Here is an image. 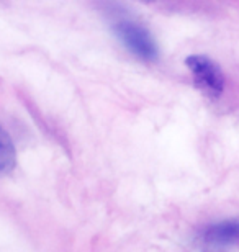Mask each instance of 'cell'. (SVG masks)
<instances>
[{"label": "cell", "instance_id": "obj_1", "mask_svg": "<svg viewBox=\"0 0 239 252\" xmlns=\"http://www.w3.org/2000/svg\"><path fill=\"white\" fill-rule=\"evenodd\" d=\"M113 30L123 44L131 49L136 56L146 61H154L157 58V46L151 33L143 27L130 18H118L113 22Z\"/></svg>", "mask_w": 239, "mask_h": 252}, {"label": "cell", "instance_id": "obj_2", "mask_svg": "<svg viewBox=\"0 0 239 252\" xmlns=\"http://www.w3.org/2000/svg\"><path fill=\"white\" fill-rule=\"evenodd\" d=\"M185 63L193 75L195 85L203 94L211 98H218L225 92V74L213 59L202 54H193L187 58Z\"/></svg>", "mask_w": 239, "mask_h": 252}, {"label": "cell", "instance_id": "obj_3", "mask_svg": "<svg viewBox=\"0 0 239 252\" xmlns=\"http://www.w3.org/2000/svg\"><path fill=\"white\" fill-rule=\"evenodd\" d=\"M205 241L215 246L239 244V220H226L208 226L205 231Z\"/></svg>", "mask_w": 239, "mask_h": 252}, {"label": "cell", "instance_id": "obj_4", "mask_svg": "<svg viewBox=\"0 0 239 252\" xmlns=\"http://www.w3.org/2000/svg\"><path fill=\"white\" fill-rule=\"evenodd\" d=\"M17 153L10 136L0 128V175H7L15 169Z\"/></svg>", "mask_w": 239, "mask_h": 252}]
</instances>
